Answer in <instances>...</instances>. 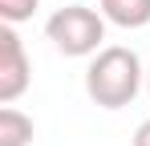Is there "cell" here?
Here are the masks:
<instances>
[{
	"instance_id": "cell-1",
	"label": "cell",
	"mask_w": 150,
	"mask_h": 146,
	"mask_svg": "<svg viewBox=\"0 0 150 146\" xmlns=\"http://www.w3.org/2000/svg\"><path fill=\"white\" fill-rule=\"evenodd\" d=\"M142 85H146V69H142L138 53L126 45H105L101 53H93V61L85 69V94L101 110L130 106Z\"/></svg>"
},
{
	"instance_id": "cell-2",
	"label": "cell",
	"mask_w": 150,
	"mask_h": 146,
	"mask_svg": "<svg viewBox=\"0 0 150 146\" xmlns=\"http://www.w3.org/2000/svg\"><path fill=\"white\" fill-rule=\"evenodd\" d=\"M45 37L65 57H93L101 53V41H105V16L85 4H65L45 21Z\"/></svg>"
},
{
	"instance_id": "cell-3",
	"label": "cell",
	"mask_w": 150,
	"mask_h": 146,
	"mask_svg": "<svg viewBox=\"0 0 150 146\" xmlns=\"http://www.w3.org/2000/svg\"><path fill=\"white\" fill-rule=\"evenodd\" d=\"M28 81H33V65L25 41L16 37V24H0V101L12 106L28 89Z\"/></svg>"
},
{
	"instance_id": "cell-4",
	"label": "cell",
	"mask_w": 150,
	"mask_h": 146,
	"mask_svg": "<svg viewBox=\"0 0 150 146\" xmlns=\"http://www.w3.org/2000/svg\"><path fill=\"white\" fill-rule=\"evenodd\" d=\"M101 16L118 28H142L150 24V0H101Z\"/></svg>"
},
{
	"instance_id": "cell-5",
	"label": "cell",
	"mask_w": 150,
	"mask_h": 146,
	"mask_svg": "<svg viewBox=\"0 0 150 146\" xmlns=\"http://www.w3.org/2000/svg\"><path fill=\"white\" fill-rule=\"evenodd\" d=\"M33 142V118L21 114L16 106L0 110V146H28Z\"/></svg>"
},
{
	"instance_id": "cell-6",
	"label": "cell",
	"mask_w": 150,
	"mask_h": 146,
	"mask_svg": "<svg viewBox=\"0 0 150 146\" xmlns=\"http://www.w3.org/2000/svg\"><path fill=\"white\" fill-rule=\"evenodd\" d=\"M37 4L41 0H0V21L4 24H21V21H28L37 12Z\"/></svg>"
},
{
	"instance_id": "cell-7",
	"label": "cell",
	"mask_w": 150,
	"mask_h": 146,
	"mask_svg": "<svg viewBox=\"0 0 150 146\" xmlns=\"http://www.w3.org/2000/svg\"><path fill=\"white\" fill-rule=\"evenodd\" d=\"M134 146H150V118L142 122L138 130H134Z\"/></svg>"
},
{
	"instance_id": "cell-8",
	"label": "cell",
	"mask_w": 150,
	"mask_h": 146,
	"mask_svg": "<svg viewBox=\"0 0 150 146\" xmlns=\"http://www.w3.org/2000/svg\"><path fill=\"white\" fill-rule=\"evenodd\" d=\"M146 94H150V69H146Z\"/></svg>"
}]
</instances>
